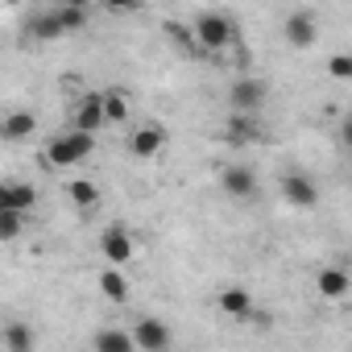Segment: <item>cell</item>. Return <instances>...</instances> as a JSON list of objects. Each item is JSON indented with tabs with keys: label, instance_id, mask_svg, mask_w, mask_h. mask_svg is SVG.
I'll return each mask as SVG.
<instances>
[{
	"label": "cell",
	"instance_id": "cell-1",
	"mask_svg": "<svg viewBox=\"0 0 352 352\" xmlns=\"http://www.w3.org/2000/svg\"><path fill=\"white\" fill-rule=\"evenodd\" d=\"M191 38H195V50H204V54H224V50L236 42V25H232L228 13L208 9V13H199V17L191 21Z\"/></svg>",
	"mask_w": 352,
	"mask_h": 352
},
{
	"label": "cell",
	"instance_id": "cell-2",
	"mask_svg": "<svg viewBox=\"0 0 352 352\" xmlns=\"http://www.w3.org/2000/svg\"><path fill=\"white\" fill-rule=\"evenodd\" d=\"M91 149H96V137H87V133H63V137H54V141L46 145V162H50L54 170L79 166V162L91 157Z\"/></svg>",
	"mask_w": 352,
	"mask_h": 352
},
{
	"label": "cell",
	"instance_id": "cell-3",
	"mask_svg": "<svg viewBox=\"0 0 352 352\" xmlns=\"http://www.w3.org/2000/svg\"><path fill=\"white\" fill-rule=\"evenodd\" d=\"M265 96H270L265 79H253V75H241V79L228 87V104H232V112H241V116H257V112L265 108Z\"/></svg>",
	"mask_w": 352,
	"mask_h": 352
},
{
	"label": "cell",
	"instance_id": "cell-4",
	"mask_svg": "<svg viewBox=\"0 0 352 352\" xmlns=\"http://www.w3.org/2000/svg\"><path fill=\"white\" fill-rule=\"evenodd\" d=\"M129 336H133V348H137V352H170V344H174L170 327H166L162 319H153V315L137 319V323L129 327Z\"/></svg>",
	"mask_w": 352,
	"mask_h": 352
},
{
	"label": "cell",
	"instance_id": "cell-5",
	"mask_svg": "<svg viewBox=\"0 0 352 352\" xmlns=\"http://www.w3.org/2000/svg\"><path fill=\"white\" fill-rule=\"evenodd\" d=\"M100 257L112 265V270H120V265H129L133 261V232L129 228H104L100 232Z\"/></svg>",
	"mask_w": 352,
	"mask_h": 352
},
{
	"label": "cell",
	"instance_id": "cell-6",
	"mask_svg": "<svg viewBox=\"0 0 352 352\" xmlns=\"http://www.w3.org/2000/svg\"><path fill=\"white\" fill-rule=\"evenodd\" d=\"M220 183H224V191H228L232 199H241V204H249V199L261 195V183H257L253 166H228V170L220 174Z\"/></svg>",
	"mask_w": 352,
	"mask_h": 352
},
{
	"label": "cell",
	"instance_id": "cell-7",
	"mask_svg": "<svg viewBox=\"0 0 352 352\" xmlns=\"http://www.w3.org/2000/svg\"><path fill=\"white\" fill-rule=\"evenodd\" d=\"M100 124H104V91H83L75 104V133L96 137Z\"/></svg>",
	"mask_w": 352,
	"mask_h": 352
},
{
	"label": "cell",
	"instance_id": "cell-8",
	"mask_svg": "<svg viewBox=\"0 0 352 352\" xmlns=\"http://www.w3.org/2000/svg\"><path fill=\"white\" fill-rule=\"evenodd\" d=\"M282 34H286V42H290L294 50H307V46H315V38H319V21H315V13L298 9V13L286 17Z\"/></svg>",
	"mask_w": 352,
	"mask_h": 352
},
{
	"label": "cell",
	"instance_id": "cell-9",
	"mask_svg": "<svg viewBox=\"0 0 352 352\" xmlns=\"http://www.w3.org/2000/svg\"><path fill=\"white\" fill-rule=\"evenodd\" d=\"M282 199L290 204V208H315L319 204V187L307 179V174H286V179H282Z\"/></svg>",
	"mask_w": 352,
	"mask_h": 352
},
{
	"label": "cell",
	"instance_id": "cell-10",
	"mask_svg": "<svg viewBox=\"0 0 352 352\" xmlns=\"http://www.w3.org/2000/svg\"><path fill=\"white\" fill-rule=\"evenodd\" d=\"M162 145H166V129H162L157 120L137 124V133L129 137V149H133L137 157H157V153H162Z\"/></svg>",
	"mask_w": 352,
	"mask_h": 352
},
{
	"label": "cell",
	"instance_id": "cell-11",
	"mask_svg": "<svg viewBox=\"0 0 352 352\" xmlns=\"http://www.w3.org/2000/svg\"><path fill=\"white\" fill-rule=\"evenodd\" d=\"M34 133H38V116L30 108H17L0 120V141H30Z\"/></svg>",
	"mask_w": 352,
	"mask_h": 352
},
{
	"label": "cell",
	"instance_id": "cell-12",
	"mask_svg": "<svg viewBox=\"0 0 352 352\" xmlns=\"http://www.w3.org/2000/svg\"><path fill=\"white\" fill-rule=\"evenodd\" d=\"M216 307H220L224 315H232V319H249V315H253V294H249L245 286H224V290L216 294Z\"/></svg>",
	"mask_w": 352,
	"mask_h": 352
},
{
	"label": "cell",
	"instance_id": "cell-13",
	"mask_svg": "<svg viewBox=\"0 0 352 352\" xmlns=\"http://www.w3.org/2000/svg\"><path fill=\"white\" fill-rule=\"evenodd\" d=\"M0 340H5V352H34V327L30 323H21V319H13V323H5L0 327Z\"/></svg>",
	"mask_w": 352,
	"mask_h": 352
},
{
	"label": "cell",
	"instance_id": "cell-14",
	"mask_svg": "<svg viewBox=\"0 0 352 352\" xmlns=\"http://www.w3.org/2000/svg\"><path fill=\"white\" fill-rule=\"evenodd\" d=\"M25 34H30V38H38V42H54V38H63L58 13H54V9H42V13H34V17L25 21Z\"/></svg>",
	"mask_w": 352,
	"mask_h": 352
},
{
	"label": "cell",
	"instance_id": "cell-15",
	"mask_svg": "<svg viewBox=\"0 0 352 352\" xmlns=\"http://www.w3.org/2000/svg\"><path fill=\"white\" fill-rule=\"evenodd\" d=\"M224 137H228L232 145H249V141H257V137H261V124H257V116H241V112H232V116H228Z\"/></svg>",
	"mask_w": 352,
	"mask_h": 352
},
{
	"label": "cell",
	"instance_id": "cell-16",
	"mask_svg": "<svg viewBox=\"0 0 352 352\" xmlns=\"http://www.w3.org/2000/svg\"><path fill=\"white\" fill-rule=\"evenodd\" d=\"M348 290H352V282H348V274L340 265H323L319 270V298H344Z\"/></svg>",
	"mask_w": 352,
	"mask_h": 352
},
{
	"label": "cell",
	"instance_id": "cell-17",
	"mask_svg": "<svg viewBox=\"0 0 352 352\" xmlns=\"http://www.w3.org/2000/svg\"><path fill=\"white\" fill-rule=\"evenodd\" d=\"M96 352H137L133 336L124 327H100L96 331Z\"/></svg>",
	"mask_w": 352,
	"mask_h": 352
},
{
	"label": "cell",
	"instance_id": "cell-18",
	"mask_svg": "<svg viewBox=\"0 0 352 352\" xmlns=\"http://www.w3.org/2000/svg\"><path fill=\"white\" fill-rule=\"evenodd\" d=\"M100 294H104L108 302H129V278H124L120 270H104V274H100Z\"/></svg>",
	"mask_w": 352,
	"mask_h": 352
},
{
	"label": "cell",
	"instance_id": "cell-19",
	"mask_svg": "<svg viewBox=\"0 0 352 352\" xmlns=\"http://www.w3.org/2000/svg\"><path fill=\"white\" fill-rule=\"evenodd\" d=\"M67 195H71L75 208H96V204H100V187H96L91 179H71V183H67Z\"/></svg>",
	"mask_w": 352,
	"mask_h": 352
},
{
	"label": "cell",
	"instance_id": "cell-20",
	"mask_svg": "<svg viewBox=\"0 0 352 352\" xmlns=\"http://www.w3.org/2000/svg\"><path fill=\"white\" fill-rule=\"evenodd\" d=\"M124 120H129L124 91H104V124H124Z\"/></svg>",
	"mask_w": 352,
	"mask_h": 352
},
{
	"label": "cell",
	"instance_id": "cell-21",
	"mask_svg": "<svg viewBox=\"0 0 352 352\" xmlns=\"http://www.w3.org/2000/svg\"><path fill=\"white\" fill-rule=\"evenodd\" d=\"M9 191H13V212L17 216H30L38 208V187L34 183H9Z\"/></svg>",
	"mask_w": 352,
	"mask_h": 352
},
{
	"label": "cell",
	"instance_id": "cell-22",
	"mask_svg": "<svg viewBox=\"0 0 352 352\" xmlns=\"http://www.w3.org/2000/svg\"><path fill=\"white\" fill-rule=\"evenodd\" d=\"M54 13H58L63 34H75V30H83V25H87V9H83V5H58Z\"/></svg>",
	"mask_w": 352,
	"mask_h": 352
},
{
	"label": "cell",
	"instance_id": "cell-23",
	"mask_svg": "<svg viewBox=\"0 0 352 352\" xmlns=\"http://www.w3.org/2000/svg\"><path fill=\"white\" fill-rule=\"evenodd\" d=\"M21 232H25V216H17V212H0V245L17 241Z\"/></svg>",
	"mask_w": 352,
	"mask_h": 352
},
{
	"label": "cell",
	"instance_id": "cell-24",
	"mask_svg": "<svg viewBox=\"0 0 352 352\" xmlns=\"http://www.w3.org/2000/svg\"><path fill=\"white\" fill-rule=\"evenodd\" d=\"M327 75L331 79H352V58L348 54H331L327 58Z\"/></svg>",
	"mask_w": 352,
	"mask_h": 352
},
{
	"label": "cell",
	"instance_id": "cell-25",
	"mask_svg": "<svg viewBox=\"0 0 352 352\" xmlns=\"http://www.w3.org/2000/svg\"><path fill=\"white\" fill-rule=\"evenodd\" d=\"M166 34H170L174 42H179L183 50H195V38H191V25H179V21H170V25H166Z\"/></svg>",
	"mask_w": 352,
	"mask_h": 352
},
{
	"label": "cell",
	"instance_id": "cell-26",
	"mask_svg": "<svg viewBox=\"0 0 352 352\" xmlns=\"http://www.w3.org/2000/svg\"><path fill=\"white\" fill-rule=\"evenodd\" d=\"M0 212H13V191H9V183H0Z\"/></svg>",
	"mask_w": 352,
	"mask_h": 352
}]
</instances>
